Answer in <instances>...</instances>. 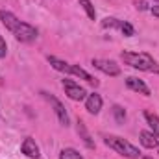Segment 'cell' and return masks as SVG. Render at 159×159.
I'll return each instance as SVG.
<instances>
[{
	"instance_id": "obj_17",
	"label": "cell",
	"mask_w": 159,
	"mask_h": 159,
	"mask_svg": "<svg viewBox=\"0 0 159 159\" xmlns=\"http://www.w3.org/2000/svg\"><path fill=\"white\" fill-rule=\"evenodd\" d=\"M102 26H104V28H120V26H122V20L113 19V17H107V19L102 20Z\"/></svg>"
},
{
	"instance_id": "obj_2",
	"label": "cell",
	"mask_w": 159,
	"mask_h": 159,
	"mask_svg": "<svg viewBox=\"0 0 159 159\" xmlns=\"http://www.w3.org/2000/svg\"><path fill=\"white\" fill-rule=\"evenodd\" d=\"M122 61L133 69L139 70H146V72H159V67L156 59L150 54H137V52H122L120 54Z\"/></svg>"
},
{
	"instance_id": "obj_21",
	"label": "cell",
	"mask_w": 159,
	"mask_h": 159,
	"mask_svg": "<svg viewBox=\"0 0 159 159\" xmlns=\"http://www.w3.org/2000/svg\"><path fill=\"white\" fill-rule=\"evenodd\" d=\"M137 9H141V11H144V9H148V6H146V2H144V0H139V2H137Z\"/></svg>"
},
{
	"instance_id": "obj_5",
	"label": "cell",
	"mask_w": 159,
	"mask_h": 159,
	"mask_svg": "<svg viewBox=\"0 0 159 159\" xmlns=\"http://www.w3.org/2000/svg\"><path fill=\"white\" fill-rule=\"evenodd\" d=\"M93 67L98 69L100 72L107 74V76H119L120 74V67L111 59H98L96 57V59H93Z\"/></svg>"
},
{
	"instance_id": "obj_18",
	"label": "cell",
	"mask_w": 159,
	"mask_h": 159,
	"mask_svg": "<svg viewBox=\"0 0 159 159\" xmlns=\"http://www.w3.org/2000/svg\"><path fill=\"white\" fill-rule=\"evenodd\" d=\"M113 115H115L117 122H124V120H126V111H124V107H120V106H113Z\"/></svg>"
},
{
	"instance_id": "obj_15",
	"label": "cell",
	"mask_w": 159,
	"mask_h": 159,
	"mask_svg": "<svg viewBox=\"0 0 159 159\" xmlns=\"http://www.w3.org/2000/svg\"><path fill=\"white\" fill-rule=\"evenodd\" d=\"M80 6L85 9L87 17H89L91 20H94V19H96V9H94V6H93V2H91V0H80Z\"/></svg>"
},
{
	"instance_id": "obj_22",
	"label": "cell",
	"mask_w": 159,
	"mask_h": 159,
	"mask_svg": "<svg viewBox=\"0 0 159 159\" xmlns=\"http://www.w3.org/2000/svg\"><path fill=\"white\" fill-rule=\"evenodd\" d=\"M152 13H154V17H159V6H154L152 7Z\"/></svg>"
},
{
	"instance_id": "obj_3",
	"label": "cell",
	"mask_w": 159,
	"mask_h": 159,
	"mask_svg": "<svg viewBox=\"0 0 159 159\" xmlns=\"http://www.w3.org/2000/svg\"><path fill=\"white\" fill-rule=\"evenodd\" d=\"M104 143H106L109 148H113L117 154H120V156H124V157H128V159H139V156H141L139 148H135L133 144H129V143L124 141L122 137L107 135V137L104 139Z\"/></svg>"
},
{
	"instance_id": "obj_19",
	"label": "cell",
	"mask_w": 159,
	"mask_h": 159,
	"mask_svg": "<svg viewBox=\"0 0 159 159\" xmlns=\"http://www.w3.org/2000/svg\"><path fill=\"white\" fill-rule=\"evenodd\" d=\"M120 32H122V34H124L126 37H131V35L135 34V30H133V26H131L129 22H124V20H122V26H120Z\"/></svg>"
},
{
	"instance_id": "obj_20",
	"label": "cell",
	"mask_w": 159,
	"mask_h": 159,
	"mask_svg": "<svg viewBox=\"0 0 159 159\" xmlns=\"http://www.w3.org/2000/svg\"><path fill=\"white\" fill-rule=\"evenodd\" d=\"M7 54V44H6V39L0 35V57H6Z\"/></svg>"
},
{
	"instance_id": "obj_6",
	"label": "cell",
	"mask_w": 159,
	"mask_h": 159,
	"mask_svg": "<svg viewBox=\"0 0 159 159\" xmlns=\"http://www.w3.org/2000/svg\"><path fill=\"white\" fill-rule=\"evenodd\" d=\"M46 100L52 104V107H54V111H56V115H57V120H59L63 126H69V115H67L65 106H63L56 96H52V94H46Z\"/></svg>"
},
{
	"instance_id": "obj_11",
	"label": "cell",
	"mask_w": 159,
	"mask_h": 159,
	"mask_svg": "<svg viewBox=\"0 0 159 159\" xmlns=\"http://www.w3.org/2000/svg\"><path fill=\"white\" fill-rule=\"evenodd\" d=\"M70 74H74V76H78V78H81V80H85L87 83H91V85H98V80L96 78H93L87 70H83L80 65H70Z\"/></svg>"
},
{
	"instance_id": "obj_7",
	"label": "cell",
	"mask_w": 159,
	"mask_h": 159,
	"mask_svg": "<svg viewBox=\"0 0 159 159\" xmlns=\"http://www.w3.org/2000/svg\"><path fill=\"white\" fill-rule=\"evenodd\" d=\"M126 85L131 89V91H135V93H139V94H144V96H150V89H148V85L143 81V80L135 78V76H129V78H126Z\"/></svg>"
},
{
	"instance_id": "obj_8",
	"label": "cell",
	"mask_w": 159,
	"mask_h": 159,
	"mask_svg": "<svg viewBox=\"0 0 159 159\" xmlns=\"http://www.w3.org/2000/svg\"><path fill=\"white\" fill-rule=\"evenodd\" d=\"M102 104H104V102H102V96L96 94V93H93V94H89L87 100H85V109H87L91 115H96V113H100Z\"/></svg>"
},
{
	"instance_id": "obj_16",
	"label": "cell",
	"mask_w": 159,
	"mask_h": 159,
	"mask_svg": "<svg viewBox=\"0 0 159 159\" xmlns=\"http://www.w3.org/2000/svg\"><path fill=\"white\" fill-rule=\"evenodd\" d=\"M59 159H83V156L74 148H63L59 154Z\"/></svg>"
},
{
	"instance_id": "obj_12",
	"label": "cell",
	"mask_w": 159,
	"mask_h": 159,
	"mask_svg": "<svg viewBox=\"0 0 159 159\" xmlns=\"http://www.w3.org/2000/svg\"><path fill=\"white\" fill-rule=\"evenodd\" d=\"M48 63H50L56 70L65 72V74H70V65H69L67 61H63V59H59V57H56V56H48Z\"/></svg>"
},
{
	"instance_id": "obj_13",
	"label": "cell",
	"mask_w": 159,
	"mask_h": 159,
	"mask_svg": "<svg viewBox=\"0 0 159 159\" xmlns=\"http://www.w3.org/2000/svg\"><path fill=\"white\" fill-rule=\"evenodd\" d=\"M78 133H80V137L83 139V143H85L87 148H94V143H93L91 135L87 133V128H85V124H83L81 120H78Z\"/></svg>"
},
{
	"instance_id": "obj_23",
	"label": "cell",
	"mask_w": 159,
	"mask_h": 159,
	"mask_svg": "<svg viewBox=\"0 0 159 159\" xmlns=\"http://www.w3.org/2000/svg\"><path fill=\"white\" fill-rule=\"evenodd\" d=\"M154 2H159V0H154Z\"/></svg>"
},
{
	"instance_id": "obj_9",
	"label": "cell",
	"mask_w": 159,
	"mask_h": 159,
	"mask_svg": "<svg viewBox=\"0 0 159 159\" xmlns=\"http://www.w3.org/2000/svg\"><path fill=\"white\" fill-rule=\"evenodd\" d=\"M20 150H22V154H24V156H28V157H32V159H37L41 156L39 146L35 144V141H34L32 137H26V139H24V143H22Z\"/></svg>"
},
{
	"instance_id": "obj_14",
	"label": "cell",
	"mask_w": 159,
	"mask_h": 159,
	"mask_svg": "<svg viewBox=\"0 0 159 159\" xmlns=\"http://www.w3.org/2000/svg\"><path fill=\"white\" fill-rule=\"evenodd\" d=\"M144 119L148 120V124H150L152 131L157 135V139H159V117H157V115H154V113H150V111H144Z\"/></svg>"
},
{
	"instance_id": "obj_4",
	"label": "cell",
	"mask_w": 159,
	"mask_h": 159,
	"mask_svg": "<svg viewBox=\"0 0 159 159\" xmlns=\"http://www.w3.org/2000/svg\"><path fill=\"white\" fill-rule=\"evenodd\" d=\"M63 89H65V94L70 98V100H83L85 96H87V93H85V89L83 87H80V83H76L74 80H63Z\"/></svg>"
},
{
	"instance_id": "obj_10",
	"label": "cell",
	"mask_w": 159,
	"mask_h": 159,
	"mask_svg": "<svg viewBox=\"0 0 159 159\" xmlns=\"http://www.w3.org/2000/svg\"><path fill=\"white\" fill-rule=\"evenodd\" d=\"M141 144H143L144 148H150V150L159 148L157 135H156L154 131H146V129H143V131H141Z\"/></svg>"
},
{
	"instance_id": "obj_1",
	"label": "cell",
	"mask_w": 159,
	"mask_h": 159,
	"mask_svg": "<svg viewBox=\"0 0 159 159\" xmlns=\"http://www.w3.org/2000/svg\"><path fill=\"white\" fill-rule=\"evenodd\" d=\"M0 20H2V24L17 37L19 41H22V43H30V41L37 39V30L32 26V24H28V22H22V20H19L11 11H6V9H2L0 11Z\"/></svg>"
}]
</instances>
